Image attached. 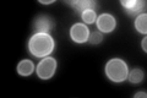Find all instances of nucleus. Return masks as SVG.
<instances>
[{
  "instance_id": "nucleus-1",
  "label": "nucleus",
  "mask_w": 147,
  "mask_h": 98,
  "mask_svg": "<svg viewBox=\"0 0 147 98\" xmlns=\"http://www.w3.org/2000/svg\"><path fill=\"white\" fill-rule=\"evenodd\" d=\"M30 52L37 58H44L54 49V39L48 33H36L30 39Z\"/></svg>"
},
{
  "instance_id": "nucleus-2",
  "label": "nucleus",
  "mask_w": 147,
  "mask_h": 98,
  "mask_svg": "<svg viewBox=\"0 0 147 98\" xmlns=\"http://www.w3.org/2000/svg\"><path fill=\"white\" fill-rule=\"evenodd\" d=\"M105 74L109 80L114 82H121L127 77V66L123 59H112L105 65Z\"/></svg>"
},
{
  "instance_id": "nucleus-3",
  "label": "nucleus",
  "mask_w": 147,
  "mask_h": 98,
  "mask_svg": "<svg viewBox=\"0 0 147 98\" xmlns=\"http://www.w3.org/2000/svg\"><path fill=\"white\" fill-rule=\"evenodd\" d=\"M57 70V60L54 58H44L37 66V75L42 80H49Z\"/></svg>"
},
{
  "instance_id": "nucleus-4",
  "label": "nucleus",
  "mask_w": 147,
  "mask_h": 98,
  "mask_svg": "<svg viewBox=\"0 0 147 98\" xmlns=\"http://www.w3.org/2000/svg\"><path fill=\"white\" fill-rule=\"evenodd\" d=\"M70 36H71L74 42L84 43V42L88 41L90 31L87 28V26L84 25V23H75L70 30Z\"/></svg>"
},
{
  "instance_id": "nucleus-5",
  "label": "nucleus",
  "mask_w": 147,
  "mask_h": 98,
  "mask_svg": "<svg viewBox=\"0 0 147 98\" xmlns=\"http://www.w3.org/2000/svg\"><path fill=\"white\" fill-rule=\"evenodd\" d=\"M54 27V21L47 15H40L36 18L34 28L38 31V33H50V31Z\"/></svg>"
},
{
  "instance_id": "nucleus-6",
  "label": "nucleus",
  "mask_w": 147,
  "mask_h": 98,
  "mask_svg": "<svg viewBox=\"0 0 147 98\" xmlns=\"http://www.w3.org/2000/svg\"><path fill=\"white\" fill-rule=\"evenodd\" d=\"M97 27L100 32H112L115 28V18L109 14H103L97 18Z\"/></svg>"
},
{
  "instance_id": "nucleus-7",
  "label": "nucleus",
  "mask_w": 147,
  "mask_h": 98,
  "mask_svg": "<svg viewBox=\"0 0 147 98\" xmlns=\"http://www.w3.org/2000/svg\"><path fill=\"white\" fill-rule=\"evenodd\" d=\"M121 5L125 7L129 15H136L142 11V9L146 6V1H139V0H121Z\"/></svg>"
},
{
  "instance_id": "nucleus-8",
  "label": "nucleus",
  "mask_w": 147,
  "mask_h": 98,
  "mask_svg": "<svg viewBox=\"0 0 147 98\" xmlns=\"http://www.w3.org/2000/svg\"><path fill=\"white\" fill-rule=\"evenodd\" d=\"M67 4H70L71 6H74L76 9V11L79 12H84L85 10H88V9H93L97 6V4L92 0H74V1H67Z\"/></svg>"
},
{
  "instance_id": "nucleus-9",
  "label": "nucleus",
  "mask_w": 147,
  "mask_h": 98,
  "mask_svg": "<svg viewBox=\"0 0 147 98\" xmlns=\"http://www.w3.org/2000/svg\"><path fill=\"white\" fill-rule=\"evenodd\" d=\"M34 70V65L31 60H22V62L18 63L17 65V72L22 76H28L33 72Z\"/></svg>"
},
{
  "instance_id": "nucleus-10",
  "label": "nucleus",
  "mask_w": 147,
  "mask_h": 98,
  "mask_svg": "<svg viewBox=\"0 0 147 98\" xmlns=\"http://www.w3.org/2000/svg\"><path fill=\"white\" fill-rule=\"evenodd\" d=\"M146 20H147L146 14H141V15L137 16V18L135 20V28L144 34L147 33V21Z\"/></svg>"
},
{
  "instance_id": "nucleus-11",
  "label": "nucleus",
  "mask_w": 147,
  "mask_h": 98,
  "mask_svg": "<svg viewBox=\"0 0 147 98\" xmlns=\"http://www.w3.org/2000/svg\"><path fill=\"white\" fill-rule=\"evenodd\" d=\"M129 80L132 83H139L144 80V71L141 69H134L130 74H127Z\"/></svg>"
},
{
  "instance_id": "nucleus-12",
  "label": "nucleus",
  "mask_w": 147,
  "mask_h": 98,
  "mask_svg": "<svg viewBox=\"0 0 147 98\" xmlns=\"http://www.w3.org/2000/svg\"><path fill=\"white\" fill-rule=\"evenodd\" d=\"M81 17L86 23H93L96 21V12L92 9H88V10H85L81 14Z\"/></svg>"
},
{
  "instance_id": "nucleus-13",
  "label": "nucleus",
  "mask_w": 147,
  "mask_h": 98,
  "mask_svg": "<svg viewBox=\"0 0 147 98\" xmlns=\"http://www.w3.org/2000/svg\"><path fill=\"white\" fill-rule=\"evenodd\" d=\"M88 41H90V43H92V44H98V43H100V42L103 41V36L100 34L99 32H93V33H90Z\"/></svg>"
},
{
  "instance_id": "nucleus-14",
  "label": "nucleus",
  "mask_w": 147,
  "mask_h": 98,
  "mask_svg": "<svg viewBox=\"0 0 147 98\" xmlns=\"http://www.w3.org/2000/svg\"><path fill=\"white\" fill-rule=\"evenodd\" d=\"M142 49H144L145 52L147 50V38H144V39H142Z\"/></svg>"
},
{
  "instance_id": "nucleus-15",
  "label": "nucleus",
  "mask_w": 147,
  "mask_h": 98,
  "mask_svg": "<svg viewBox=\"0 0 147 98\" xmlns=\"http://www.w3.org/2000/svg\"><path fill=\"white\" fill-rule=\"evenodd\" d=\"M146 93L145 92H139V93H136V95H135V97L137 98V97H142V98H146Z\"/></svg>"
},
{
  "instance_id": "nucleus-16",
  "label": "nucleus",
  "mask_w": 147,
  "mask_h": 98,
  "mask_svg": "<svg viewBox=\"0 0 147 98\" xmlns=\"http://www.w3.org/2000/svg\"><path fill=\"white\" fill-rule=\"evenodd\" d=\"M39 3H42V4H52V3H54V0H48V1H44V0H40Z\"/></svg>"
}]
</instances>
